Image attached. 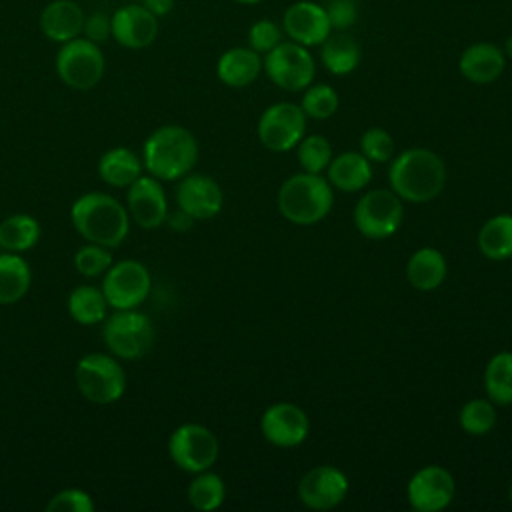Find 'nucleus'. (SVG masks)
Returning a JSON list of instances; mask_svg holds the SVG:
<instances>
[{"label":"nucleus","mask_w":512,"mask_h":512,"mask_svg":"<svg viewBox=\"0 0 512 512\" xmlns=\"http://www.w3.org/2000/svg\"><path fill=\"white\" fill-rule=\"evenodd\" d=\"M40 240V224L28 214H14L0 222V246L6 252H26Z\"/></svg>","instance_id":"nucleus-31"},{"label":"nucleus","mask_w":512,"mask_h":512,"mask_svg":"<svg viewBox=\"0 0 512 512\" xmlns=\"http://www.w3.org/2000/svg\"><path fill=\"white\" fill-rule=\"evenodd\" d=\"M484 390L494 404H512V352L504 350L488 360L484 368Z\"/></svg>","instance_id":"nucleus-29"},{"label":"nucleus","mask_w":512,"mask_h":512,"mask_svg":"<svg viewBox=\"0 0 512 512\" xmlns=\"http://www.w3.org/2000/svg\"><path fill=\"white\" fill-rule=\"evenodd\" d=\"M168 220H170V226H172L174 230H188V228L192 226V222H194V218L188 216L186 212H182L180 208H178V212L172 214Z\"/></svg>","instance_id":"nucleus-43"},{"label":"nucleus","mask_w":512,"mask_h":512,"mask_svg":"<svg viewBox=\"0 0 512 512\" xmlns=\"http://www.w3.org/2000/svg\"><path fill=\"white\" fill-rule=\"evenodd\" d=\"M262 54L250 46H236L220 54L216 62V74L222 84L230 88H244L252 84L262 72Z\"/></svg>","instance_id":"nucleus-21"},{"label":"nucleus","mask_w":512,"mask_h":512,"mask_svg":"<svg viewBox=\"0 0 512 512\" xmlns=\"http://www.w3.org/2000/svg\"><path fill=\"white\" fill-rule=\"evenodd\" d=\"M144 6L154 14V16H164L172 10L174 0H144Z\"/></svg>","instance_id":"nucleus-42"},{"label":"nucleus","mask_w":512,"mask_h":512,"mask_svg":"<svg viewBox=\"0 0 512 512\" xmlns=\"http://www.w3.org/2000/svg\"><path fill=\"white\" fill-rule=\"evenodd\" d=\"M32 272L18 252L0 254V304L18 302L30 288Z\"/></svg>","instance_id":"nucleus-28"},{"label":"nucleus","mask_w":512,"mask_h":512,"mask_svg":"<svg viewBox=\"0 0 512 512\" xmlns=\"http://www.w3.org/2000/svg\"><path fill=\"white\" fill-rule=\"evenodd\" d=\"M352 218L362 236L370 240H384L392 236L404 220L402 198L394 190H370L356 202Z\"/></svg>","instance_id":"nucleus-7"},{"label":"nucleus","mask_w":512,"mask_h":512,"mask_svg":"<svg viewBox=\"0 0 512 512\" xmlns=\"http://www.w3.org/2000/svg\"><path fill=\"white\" fill-rule=\"evenodd\" d=\"M340 98L338 92L328 84H310L304 88V96L300 102V108L304 110L306 118L314 120H326L338 110Z\"/></svg>","instance_id":"nucleus-34"},{"label":"nucleus","mask_w":512,"mask_h":512,"mask_svg":"<svg viewBox=\"0 0 512 512\" xmlns=\"http://www.w3.org/2000/svg\"><path fill=\"white\" fill-rule=\"evenodd\" d=\"M102 336L112 356L124 360H138L152 348L154 326L150 318L136 308L116 310V314L106 318Z\"/></svg>","instance_id":"nucleus-6"},{"label":"nucleus","mask_w":512,"mask_h":512,"mask_svg":"<svg viewBox=\"0 0 512 512\" xmlns=\"http://www.w3.org/2000/svg\"><path fill=\"white\" fill-rule=\"evenodd\" d=\"M324 8L332 30H348L358 20L356 0H328Z\"/></svg>","instance_id":"nucleus-40"},{"label":"nucleus","mask_w":512,"mask_h":512,"mask_svg":"<svg viewBox=\"0 0 512 512\" xmlns=\"http://www.w3.org/2000/svg\"><path fill=\"white\" fill-rule=\"evenodd\" d=\"M112 266L110 248L88 242L86 246L78 248L74 254V268L84 276H100Z\"/></svg>","instance_id":"nucleus-36"},{"label":"nucleus","mask_w":512,"mask_h":512,"mask_svg":"<svg viewBox=\"0 0 512 512\" xmlns=\"http://www.w3.org/2000/svg\"><path fill=\"white\" fill-rule=\"evenodd\" d=\"M188 502L200 510V512H210L222 506L226 498V486L224 480L214 474V472H198L196 478L188 484Z\"/></svg>","instance_id":"nucleus-32"},{"label":"nucleus","mask_w":512,"mask_h":512,"mask_svg":"<svg viewBox=\"0 0 512 512\" xmlns=\"http://www.w3.org/2000/svg\"><path fill=\"white\" fill-rule=\"evenodd\" d=\"M198 160L194 134L178 124L154 130L142 150V166L158 180H176L186 176Z\"/></svg>","instance_id":"nucleus-2"},{"label":"nucleus","mask_w":512,"mask_h":512,"mask_svg":"<svg viewBox=\"0 0 512 512\" xmlns=\"http://www.w3.org/2000/svg\"><path fill=\"white\" fill-rule=\"evenodd\" d=\"M510 502H512V486H510Z\"/></svg>","instance_id":"nucleus-46"},{"label":"nucleus","mask_w":512,"mask_h":512,"mask_svg":"<svg viewBox=\"0 0 512 512\" xmlns=\"http://www.w3.org/2000/svg\"><path fill=\"white\" fill-rule=\"evenodd\" d=\"M348 494V476L330 464L310 468L298 482V498L310 510L336 508Z\"/></svg>","instance_id":"nucleus-14"},{"label":"nucleus","mask_w":512,"mask_h":512,"mask_svg":"<svg viewBox=\"0 0 512 512\" xmlns=\"http://www.w3.org/2000/svg\"><path fill=\"white\" fill-rule=\"evenodd\" d=\"M276 202L288 222L310 226L328 216L334 204V192L324 176L300 172L282 182Z\"/></svg>","instance_id":"nucleus-4"},{"label":"nucleus","mask_w":512,"mask_h":512,"mask_svg":"<svg viewBox=\"0 0 512 512\" xmlns=\"http://www.w3.org/2000/svg\"><path fill=\"white\" fill-rule=\"evenodd\" d=\"M176 202L178 208L194 220H208L222 210L224 194L214 178L206 174H186L178 184Z\"/></svg>","instance_id":"nucleus-18"},{"label":"nucleus","mask_w":512,"mask_h":512,"mask_svg":"<svg viewBox=\"0 0 512 512\" xmlns=\"http://www.w3.org/2000/svg\"><path fill=\"white\" fill-rule=\"evenodd\" d=\"M220 452L216 434L196 422L180 424L168 440V454L172 462L184 472L198 474L210 470Z\"/></svg>","instance_id":"nucleus-10"},{"label":"nucleus","mask_w":512,"mask_h":512,"mask_svg":"<svg viewBox=\"0 0 512 512\" xmlns=\"http://www.w3.org/2000/svg\"><path fill=\"white\" fill-rule=\"evenodd\" d=\"M282 42L280 26L270 18L256 20L248 30V46L258 54H268Z\"/></svg>","instance_id":"nucleus-38"},{"label":"nucleus","mask_w":512,"mask_h":512,"mask_svg":"<svg viewBox=\"0 0 512 512\" xmlns=\"http://www.w3.org/2000/svg\"><path fill=\"white\" fill-rule=\"evenodd\" d=\"M320 60L330 74L346 76L360 64V46L350 34H346V30L330 32V36L320 44Z\"/></svg>","instance_id":"nucleus-25"},{"label":"nucleus","mask_w":512,"mask_h":512,"mask_svg":"<svg viewBox=\"0 0 512 512\" xmlns=\"http://www.w3.org/2000/svg\"><path fill=\"white\" fill-rule=\"evenodd\" d=\"M408 502L418 512H440L456 496V480L450 470L430 464L412 474L406 488Z\"/></svg>","instance_id":"nucleus-13"},{"label":"nucleus","mask_w":512,"mask_h":512,"mask_svg":"<svg viewBox=\"0 0 512 512\" xmlns=\"http://www.w3.org/2000/svg\"><path fill=\"white\" fill-rule=\"evenodd\" d=\"M68 312L78 324L92 326L106 320L108 302L96 286H76L68 296Z\"/></svg>","instance_id":"nucleus-30"},{"label":"nucleus","mask_w":512,"mask_h":512,"mask_svg":"<svg viewBox=\"0 0 512 512\" xmlns=\"http://www.w3.org/2000/svg\"><path fill=\"white\" fill-rule=\"evenodd\" d=\"M460 426L470 436H484L496 424V408L488 398H472L460 408Z\"/></svg>","instance_id":"nucleus-33"},{"label":"nucleus","mask_w":512,"mask_h":512,"mask_svg":"<svg viewBox=\"0 0 512 512\" xmlns=\"http://www.w3.org/2000/svg\"><path fill=\"white\" fill-rule=\"evenodd\" d=\"M458 68L468 82L490 84L502 76L506 68V54L492 42H476L460 54Z\"/></svg>","instance_id":"nucleus-20"},{"label":"nucleus","mask_w":512,"mask_h":512,"mask_svg":"<svg viewBox=\"0 0 512 512\" xmlns=\"http://www.w3.org/2000/svg\"><path fill=\"white\" fill-rule=\"evenodd\" d=\"M234 2H238V4H258L262 0H234Z\"/></svg>","instance_id":"nucleus-45"},{"label":"nucleus","mask_w":512,"mask_h":512,"mask_svg":"<svg viewBox=\"0 0 512 512\" xmlns=\"http://www.w3.org/2000/svg\"><path fill=\"white\" fill-rule=\"evenodd\" d=\"M390 190L402 200L422 204L444 190L446 166L442 158L428 148H410L400 152L388 168Z\"/></svg>","instance_id":"nucleus-1"},{"label":"nucleus","mask_w":512,"mask_h":512,"mask_svg":"<svg viewBox=\"0 0 512 512\" xmlns=\"http://www.w3.org/2000/svg\"><path fill=\"white\" fill-rule=\"evenodd\" d=\"M282 30L286 36L306 48L320 46L332 32L326 8L318 2L298 0L284 10Z\"/></svg>","instance_id":"nucleus-16"},{"label":"nucleus","mask_w":512,"mask_h":512,"mask_svg":"<svg viewBox=\"0 0 512 512\" xmlns=\"http://www.w3.org/2000/svg\"><path fill=\"white\" fill-rule=\"evenodd\" d=\"M76 386L92 404H112L126 390V374L114 356L92 352L76 364Z\"/></svg>","instance_id":"nucleus-5"},{"label":"nucleus","mask_w":512,"mask_h":512,"mask_svg":"<svg viewBox=\"0 0 512 512\" xmlns=\"http://www.w3.org/2000/svg\"><path fill=\"white\" fill-rule=\"evenodd\" d=\"M158 16H154L146 6L128 4L114 12L112 36L118 44L138 50L150 46L158 36Z\"/></svg>","instance_id":"nucleus-19"},{"label":"nucleus","mask_w":512,"mask_h":512,"mask_svg":"<svg viewBox=\"0 0 512 512\" xmlns=\"http://www.w3.org/2000/svg\"><path fill=\"white\" fill-rule=\"evenodd\" d=\"M56 72L66 86L74 90H90L104 74L102 50L96 42L76 36L64 42L58 50Z\"/></svg>","instance_id":"nucleus-9"},{"label":"nucleus","mask_w":512,"mask_h":512,"mask_svg":"<svg viewBox=\"0 0 512 512\" xmlns=\"http://www.w3.org/2000/svg\"><path fill=\"white\" fill-rule=\"evenodd\" d=\"M504 54L512 60V34L506 38V42H504Z\"/></svg>","instance_id":"nucleus-44"},{"label":"nucleus","mask_w":512,"mask_h":512,"mask_svg":"<svg viewBox=\"0 0 512 512\" xmlns=\"http://www.w3.org/2000/svg\"><path fill=\"white\" fill-rule=\"evenodd\" d=\"M82 32L86 34L88 40L98 44L112 34V20L106 14H92L90 18L84 20Z\"/></svg>","instance_id":"nucleus-41"},{"label":"nucleus","mask_w":512,"mask_h":512,"mask_svg":"<svg viewBox=\"0 0 512 512\" xmlns=\"http://www.w3.org/2000/svg\"><path fill=\"white\" fill-rule=\"evenodd\" d=\"M478 250L488 260L512 258V214L488 218L478 232Z\"/></svg>","instance_id":"nucleus-27"},{"label":"nucleus","mask_w":512,"mask_h":512,"mask_svg":"<svg viewBox=\"0 0 512 512\" xmlns=\"http://www.w3.org/2000/svg\"><path fill=\"white\" fill-rule=\"evenodd\" d=\"M394 138L384 128H368L360 138V152L370 162H388L394 156Z\"/></svg>","instance_id":"nucleus-37"},{"label":"nucleus","mask_w":512,"mask_h":512,"mask_svg":"<svg viewBox=\"0 0 512 512\" xmlns=\"http://www.w3.org/2000/svg\"><path fill=\"white\" fill-rule=\"evenodd\" d=\"M150 272L138 260H122L106 270L102 292L114 310L138 308L150 294Z\"/></svg>","instance_id":"nucleus-12"},{"label":"nucleus","mask_w":512,"mask_h":512,"mask_svg":"<svg viewBox=\"0 0 512 512\" xmlns=\"http://www.w3.org/2000/svg\"><path fill=\"white\" fill-rule=\"evenodd\" d=\"M256 132L264 148L272 152H288L304 138L306 114L300 104L276 102L260 114Z\"/></svg>","instance_id":"nucleus-11"},{"label":"nucleus","mask_w":512,"mask_h":512,"mask_svg":"<svg viewBox=\"0 0 512 512\" xmlns=\"http://www.w3.org/2000/svg\"><path fill=\"white\" fill-rule=\"evenodd\" d=\"M46 510L48 512H92L94 502L88 492L80 488H66L50 498V502L46 504Z\"/></svg>","instance_id":"nucleus-39"},{"label":"nucleus","mask_w":512,"mask_h":512,"mask_svg":"<svg viewBox=\"0 0 512 512\" xmlns=\"http://www.w3.org/2000/svg\"><path fill=\"white\" fill-rule=\"evenodd\" d=\"M448 272L446 258L436 248H418L406 262V278L412 288L420 292L436 290Z\"/></svg>","instance_id":"nucleus-24"},{"label":"nucleus","mask_w":512,"mask_h":512,"mask_svg":"<svg viewBox=\"0 0 512 512\" xmlns=\"http://www.w3.org/2000/svg\"><path fill=\"white\" fill-rule=\"evenodd\" d=\"M328 182L330 186L342 192H358L368 186L372 180V166L370 160L362 152H342L330 160L328 168Z\"/></svg>","instance_id":"nucleus-23"},{"label":"nucleus","mask_w":512,"mask_h":512,"mask_svg":"<svg viewBox=\"0 0 512 512\" xmlns=\"http://www.w3.org/2000/svg\"><path fill=\"white\" fill-rule=\"evenodd\" d=\"M264 72L278 88L286 92H298L312 84L316 64L310 50L292 40L280 42L262 58Z\"/></svg>","instance_id":"nucleus-8"},{"label":"nucleus","mask_w":512,"mask_h":512,"mask_svg":"<svg viewBox=\"0 0 512 512\" xmlns=\"http://www.w3.org/2000/svg\"><path fill=\"white\" fill-rule=\"evenodd\" d=\"M84 20V12L74 0H54L40 14V28L48 40L64 44L80 36Z\"/></svg>","instance_id":"nucleus-22"},{"label":"nucleus","mask_w":512,"mask_h":512,"mask_svg":"<svg viewBox=\"0 0 512 512\" xmlns=\"http://www.w3.org/2000/svg\"><path fill=\"white\" fill-rule=\"evenodd\" d=\"M262 436L278 448H294L302 444L310 432L306 412L292 402H276L260 416Z\"/></svg>","instance_id":"nucleus-15"},{"label":"nucleus","mask_w":512,"mask_h":512,"mask_svg":"<svg viewBox=\"0 0 512 512\" xmlns=\"http://www.w3.org/2000/svg\"><path fill=\"white\" fill-rule=\"evenodd\" d=\"M70 220L76 232L94 244L116 248L128 236V212L108 194L88 192L70 208Z\"/></svg>","instance_id":"nucleus-3"},{"label":"nucleus","mask_w":512,"mask_h":512,"mask_svg":"<svg viewBox=\"0 0 512 512\" xmlns=\"http://www.w3.org/2000/svg\"><path fill=\"white\" fill-rule=\"evenodd\" d=\"M98 174L114 188H128L138 176H142V160L128 148H112L102 154Z\"/></svg>","instance_id":"nucleus-26"},{"label":"nucleus","mask_w":512,"mask_h":512,"mask_svg":"<svg viewBox=\"0 0 512 512\" xmlns=\"http://www.w3.org/2000/svg\"><path fill=\"white\" fill-rule=\"evenodd\" d=\"M126 200L132 220L144 230H154L168 218L166 194L160 180L154 176H138L128 186Z\"/></svg>","instance_id":"nucleus-17"},{"label":"nucleus","mask_w":512,"mask_h":512,"mask_svg":"<svg viewBox=\"0 0 512 512\" xmlns=\"http://www.w3.org/2000/svg\"><path fill=\"white\" fill-rule=\"evenodd\" d=\"M296 154H298V162H300L302 170L312 172V174H322L332 160L330 142H328V138H324L320 134L302 138L296 146Z\"/></svg>","instance_id":"nucleus-35"}]
</instances>
